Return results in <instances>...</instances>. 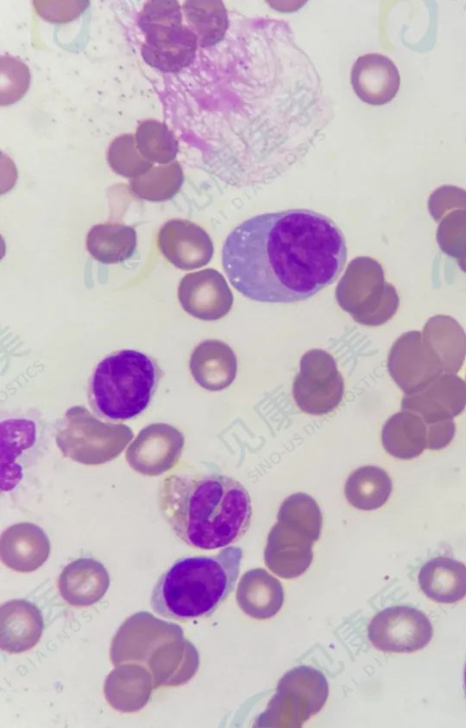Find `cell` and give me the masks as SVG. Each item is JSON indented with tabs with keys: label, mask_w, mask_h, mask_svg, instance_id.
Listing matches in <instances>:
<instances>
[{
	"label": "cell",
	"mask_w": 466,
	"mask_h": 728,
	"mask_svg": "<svg viewBox=\"0 0 466 728\" xmlns=\"http://www.w3.org/2000/svg\"><path fill=\"white\" fill-rule=\"evenodd\" d=\"M339 226L309 210L251 217L228 235L222 265L232 286L260 302L309 299L333 283L347 261Z\"/></svg>",
	"instance_id": "cell-1"
},
{
	"label": "cell",
	"mask_w": 466,
	"mask_h": 728,
	"mask_svg": "<svg viewBox=\"0 0 466 728\" xmlns=\"http://www.w3.org/2000/svg\"><path fill=\"white\" fill-rule=\"evenodd\" d=\"M158 506L163 519L180 540L204 550L240 539L252 516L245 487L218 474H170L162 481Z\"/></svg>",
	"instance_id": "cell-2"
},
{
	"label": "cell",
	"mask_w": 466,
	"mask_h": 728,
	"mask_svg": "<svg viewBox=\"0 0 466 728\" xmlns=\"http://www.w3.org/2000/svg\"><path fill=\"white\" fill-rule=\"evenodd\" d=\"M241 559L237 547H227L216 556L178 559L152 590L153 611L180 622L211 616L234 590Z\"/></svg>",
	"instance_id": "cell-3"
},
{
	"label": "cell",
	"mask_w": 466,
	"mask_h": 728,
	"mask_svg": "<svg viewBox=\"0 0 466 728\" xmlns=\"http://www.w3.org/2000/svg\"><path fill=\"white\" fill-rule=\"evenodd\" d=\"M162 376L157 362L147 354L133 349L111 353L91 374L89 406L110 422L135 418L150 405Z\"/></svg>",
	"instance_id": "cell-4"
},
{
	"label": "cell",
	"mask_w": 466,
	"mask_h": 728,
	"mask_svg": "<svg viewBox=\"0 0 466 728\" xmlns=\"http://www.w3.org/2000/svg\"><path fill=\"white\" fill-rule=\"evenodd\" d=\"M316 500L305 493L289 496L281 503L264 550L266 566L282 579L301 576L313 559L312 548L322 528Z\"/></svg>",
	"instance_id": "cell-5"
},
{
	"label": "cell",
	"mask_w": 466,
	"mask_h": 728,
	"mask_svg": "<svg viewBox=\"0 0 466 728\" xmlns=\"http://www.w3.org/2000/svg\"><path fill=\"white\" fill-rule=\"evenodd\" d=\"M182 21L177 1L151 0L145 4L137 26L146 36L141 56L148 66L165 73H177L192 64L198 37Z\"/></svg>",
	"instance_id": "cell-6"
},
{
	"label": "cell",
	"mask_w": 466,
	"mask_h": 728,
	"mask_svg": "<svg viewBox=\"0 0 466 728\" xmlns=\"http://www.w3.org/2000/svg\"><path fill=\"white\" fill-rule=\"evenodd\" d=\"M339 307L366 326H379L391 319L400 299L395 287L385 281L380 263L367 256L350 261L336 290Z\"/></svg>",
	"instance_id": "cell-7"
},
{
	"label": "cell",
	"mask_w": 466,
	"mask_h": 728,
	"mask_svg": "<svg viewBox=\"0 0 466 728\" xmlns=\"http://www.w3.org/2000/svg\"><path fill=\"white\" fill-rule=\"evenodd\" d=\"M328 696L329 683L320 671L297 666L279 680L256 726L299 728L323 708Z\"/></svg>",
	"instance_id": "cell-8"
},
{
	"label": "cell",
	"mask_w": 466,
	"mask_h": 728,
	"mask_svg": "<svg viewBox=\"0 0 466 728\" xmlns=\"http://www.w3.org/2000/svg\"><path fill=\"white\" fill-rule=\"evenodd\" d=\"M46 422L36 411L15 413L1 419V490L17 486L27 468L46 449Z\"/></svg>",
	"instance_id": "cell-9"
},
{
	"label": "cell",
	"mask_w": 466,
	"mask_h": 728,
	"mask_svg": "<svg viewBox=\"0 0 466 728\" xmlns=\"http://www.w3.org/2000/svg\"><path fill=\"white\" fill-rule=\"evenodd\" d=\"M343 394L344 379L333 356L322 349L307 351L292 385L298 407L309 415H327L339 406Z\"/></svg>",
	"instance_id": "cell-10"
},
{
	"label": "cell",
	"mask_w": 466,
	"mask_h": 728,
	"mask_svg": "<svg viewBox=\"0 0 466 728\" xmlns=\"http://www.w3.org/2000/svg\"><path fill=\"white\" fill-rule=\"evenodd\" d=\"M432 625L420 610L410 606H392L376 614L368 628L372 645L387 652H412L424 648L431 640Z\"/></svg>",
	"instance_id": "cell-11"
},
{
	"label": "cell",
	"mask_w": 466,
	"mask_h": 728,
	"mask_svg": "<svg viewBox=\"0 0 466 728\" xmlns=\"http://www.w3.org/2000/svg\"><path fill=\"white\" fill-rule=\"evenodd\" d=\"M387 367L404 395L419 391L444 373L420 331H410L397 338L389 352Z\"/></svg>",
	"instance_id": "cell-12"
},
{
	"label": "cell",
	"mask_w": 466,
	"mask_h": 728,
	"mask_svg": "<svg viewBox=\"0 0 466 728\" xmlns=\"http://www.w3.org/2000/svg\"><path fill=\"white\" fill-rule=\"evenodd\" d=\"M177 298L184 311L204 321L224 317L234 301L226 279L212 268L186 274L179 282Z\"/></svg>",
	"instance_id": "cell-13"
},
{
	"label": "cell",
	"mask_w": 466,
	"mask_h": 728,
	"mask_svg": "<svg viewBox=\"0 0 466 728\" xmlns=\"http://www.w3.org/2000/svg\"><path fill=\"white\" fill-rule=\"evenodd\" d=\"M184 446V436L174 426L153 424L142 429L127 451L129 466L146 476H157L172 468Z\"/></svg>",
	"instance_id": "cell-14"
},
{
	"label": "cell",
	"mask_w": 466,
	"mask_h": 728,
	"mask_svg": "<svg viewBox=\"0 0 466 728\" xmlns=\"http://www.w3.org/2000/svg\"><path fill=\"white\" fill-rule=\"evenodd\" d=\"M466 406V383L443 373L417 392L404 395L401 409L420 415L427 425L452 420Z\"/></svg>",
	"instance_id": "cell-15"
},
{
	"label": "cell",
	"mask_w": 466,
	"mask_h": 728,
	"mask_svg": "<svg viewBox=\"0 0 466 728\" xmlns=\"http://www.w3.org/2000/svg\"><path fill=\"white\" fill-rule=\"evenodd\" d=\"M157 245L170 263L187 271L205 266L214 253L213 242L207 231L187 220L167 221L158 232Z\"/></svg>",
	"instance_id": "cell-16"
},
{
	"label": "cell",
	"mask_w": 466,
	"mask_h": 728,
	"mask_svg": "<svg viewBox=\"0 0 466 728\" xmlns=\"http://www.w3.org/2000/svg\"><path fill=\"white\" fill-rule=\"evenodd\" d=\"M400 81L395 64L381 54L360 56L351 70V84L356 95L371 105L390 101L399 90Z\"/></svg>",
	"instance_id": "cell-17"
},
{
	"label": "cell",
	"mask_w": 466,
	"mask_h": 728,
	"mask_svg": "<svg viewBox=\"0 0 466 728\" xmlns=\"http://www.w3.org/2000/svg\"><path fill=\"white\" fill-rule=\"evenodd\" d=\"M190 372L195 381L208 391H220L235 380L238 370L237 357L226 343L209 339L194 349L189 361Z\"/></svg>",
	"instance_id": "cell-18"
},
{
	"label": "cell",
	"mask_w": 466,
	"mask_h": 728,
	"mask_svg": "<svg viewBox=\"0 0 466 728\" xmlns=\"http://www.w3.org/2000/svg\"><path fill=\"white\" fill-rule=\"evenodd\" d=\"M236 599L245 614L256 620H267L282 608L284 590L277 578L264 569L257 568L240 578Z\"/></svg>",
	"instance_id": "cell-19"
},
{
	"label": "cell",
	"mask_w": 466,
	"mask_h": 728,
	"mask_svg": "<svg viewBox=\"0 0 466 728\" xmlns=\"http://www.w3.org/2000/svg\"><path fill=\"white\" fill-rule=\"evenodd\" d=\"M109 577L105 567L91 558H81L68 564L59 577V591L69 604L89 606L106 593Z\"/></svg>",
	"instance_id": "cell-20"
},
{
	"label": "cell",
	"mask_w": 466,
	"mask_h": 728,
	"mask_svg": "<svg viewBox=\"0 0 466 728\" xmlns=\"http://www.w3.org/2000/svg\"><path fill=\"white\" fill-rule=\"evenodd\" d=\"M42 615L35 604L15 600L1 607V646L9 653L32 648L43 631Z\"/></svg>",
	"instance_id": "cell-21"
},
{
	"label": "cell",
	"mask_w": 466,
	"mask_h": 728,
	"mask_svg": "<svg viewBox=\"0 0 466 728\" xmlns=\"http://www.w3.org/2000/svg\"><path fill=\"white\" fill-rule=\"evenodd\" d=\"M418 582L423 593L436 602L461 601L466 597V566L451 558H433L421 567Z\"/></svg>",
	"instance_id": "cell-22"
},
{
	"label": "cell",
	"mask_w": 466,
	"mask_h": 728,
	"mask_svg": "<svg viewBox=\"0 0 466 728\" xmlns=\"http://www.w3.org/2000/svg\"><path fill=\"white\" fill-rule=\"evenodd\" d=\"M381 443L385 451L396 458H415L427 448L428 426L417 414L402 410L386 420Z\"/></svg>",
	"instance_id": "cell-23"
},
{
	"label": "cell",
	"mask_w": 466,
	"mask_h": 728,
	"mask_svg": "<svg viewBox=\"0 0 466 728\" xmlns=\"http://www.w3.org/2000/svg\"><path fill=\"white\" fill-rule=\"evenodd\" d=\"M421 333L444 373L457 374L466 356V333L461 324L449 315L439 314L426 322Z\"/></svg>",
	"instance_id": "cell-24"
},
{
	"label": "cell",
	"mask_w": 466,
	"mask_h": 728,
	"mask_svg": "<svg viewBox=\"0 0 466 728\" xmlns=\"http://www.w3.org/2000/svg\"><path fill=\"white\" fill-rule=\"evenodd\" d=\"M86 244L88 252L98 261L118 263L133 255L137 247V232L128 225L96 224L88 231Z\"/></svg>",
	"instance_id": "cell-25"
},
{
	"label": "cell",
	"mask_w": 466,
	"mask_h": 728,
	"mask_svg": "<svg viewBox=\"0 0 466 728\" xmlns=\"http://www.w3.org/2000/svg\"><path fill=\"white\" fill-rule=\"evenodd\" d=\"M392 491L388 473L377 466H363L348 477L344 493L348 502L360 510H374L382 507Z\"/></svg>",
	"instance_id": "cell-26"
},
{
	"label": "cell",
	"mask_w": 466,
	"mask_h": 728,
	"mask_svg": "<svg viewBox=\"0 0 466 728\" xmlns=\"http://www.w3.org/2000/svg\"><path fill=\"white\" fill-rule=\"evenodd\" d=\"M187 27L198 37V46L219 43L228 28V15L221 1L189 0L182 7Z\"/></svg>",
	"instance_id": "cell-27"
},
{
	"label": "cell",
	"mask_w": 466,
	"mask_h": 728,
	"mask_svg": "<svg viewBox=\"0 0 466 728\" xmlns=\"http://www.w3.org/2000/svg\"><path fill=\"white\" fill-rule=\"evenodd\" d=\"M15 534V540L6 535V540L2 538L1 553L3 562L12 569L20 572L33 571L40 567L49 554V541L40 528L35 537L30 539L27 533L20 538L15 526L10 528ZM5 534V533H4Z\"/></svg>",
	"instance_id": "cell-28"
},
{
	"label": "cell",
	"mask_w": 466,
	"mask_h": 728,
	"mask_svg": "<svg viewBox=\"0 0 466 728\" xmlns=\"http://www.w3.org/2000/svg\"><path fill=\"white\" fill-rule=\"evenodd\" d=\"M184 180L183 170L177 161L152 168L149 171L130 182V189L137 197L164 201L171 199L180 189Z\"/></svg>",
	"instance_id": "cell-29"
},
{
	"label": "cell",
	"mask_w": 466,
	"mask_h": 728,
	"mask_svg": "<svg viewBox=\"0 0 466 728\" xmlns=\"http://www.w3.org/2000/svg\"><path fill=\"white\" fill-rule=\"evenodd\" d=\"M135 136L138 150L148 161L165 165L176 159L178 143L165 123L156 119L143 120Z\"/></svg>",
	"instance_id": "cell-30"
},
{
	"label": "cell",
	"mask_w": 466,
	"mask_h": 728,
	"mask_svg": "<svg viewBox=\"0 0 466 728\" xmlns=\"http://www.w3.org/2000/svg\"><path fill=\"white\" fill-rule=\"evenodd\" d=\"M106 159L114 172L133 179L153 167V162L145 159L138 150L133 134H123L114 138L109 145Z\"/></svg>",
	"instance_id": "cell-31"
},
{
	"label": "cell",
	"mask_w": 466,
	"mask_h": 728,
	"mask_svg": "<svg viewBox=\"0 0 466 728\" xmlns=\"http://www.w3.org/2000/svg\"><path fill=\"white\" fill-rule=\"evenodd\" d=\"M436 241L448 256L457 260L466 256V210H451L440 220Z\"/></svg>",
	"instance_id": "cell-32"
},
{
	"label": "cell",
	"mask_w": 466,
	"mask_h": 728,
	"mask_svg": "<svg viewBox=\"0 0 466 728\" xmlns=\"http://www.w3.org/2000/svg\"><path fill=\"white\" fill-rule=\"evenodd\" d=\"M428 210L435 221L450 210H466V190L453 185L441 186L430 195Z\"/></svg>",
	"instance_id": "cell-33"
},
{
	"label": "cell",
	"mask_w": 466,
	"mask_h": 728,
	"mask_svg": "<svg viewBox=\"0 0 466 728\" xmlns=\"http://www.w3.org/2000/svg\"><path fill=\"white\" fill-rule=\"evenodd\" d=\"M457 262L461 270L466 273V256L462 259L457 260Z\"/></svg>",
	"instance_id": "cell-34"
},
{
	"label": "cell",
	"mask_w": 466,
	"mask_h": 728,
	"mask_svg": "<svg viewBox=\"0 0 466 728\" xmlns=\"http://www.w3.org/2000/svg\"><path fill=\"white\" fill-rule=\"evenodd\" d=\"M463 678H464V679H463V683H464V691H465V694H466V665H465V669H464V674H463Z\"/></svg>",
	"instance_id": "cell-35"
}]
</instances>
